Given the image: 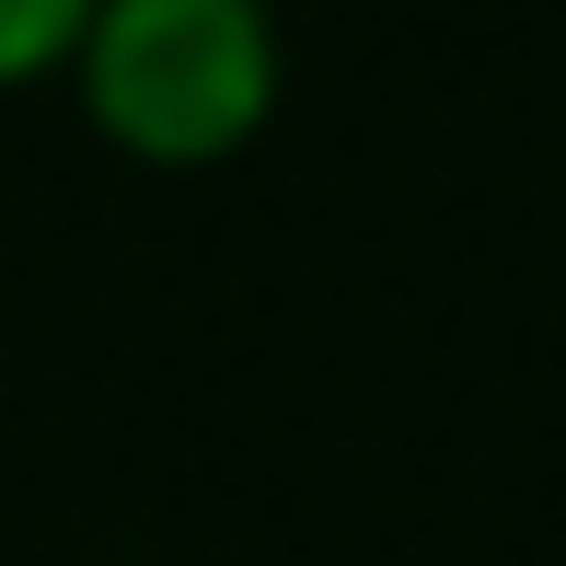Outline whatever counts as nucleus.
Listing matches in <instances>:
<instances>
[{"label": "nucleus", "instance_id": "nucleus-2", "mask_svg": "<svg viewBox=\"0 0 566 566\" xmlns=\"http://www.w3.org/2000/svg\"><path fill=\"white\" fill-rule=\"evenodd\" d=\"M82 23H93V0H0V93L70 70L82 59Z\"/></svg>", "mask_w": 566, "mask_h": 566}, {"label": "nucleus", "instance_id": "nucleus-1", "mask_svg": "<svg viewBox=\"0 0 566 566\" xmlns=\"http://www.w3.org/2000/svg\"><path fill=\"white\" fill-rule=\"evenodd\" d=\"M277 12L266 0H93L70 93L127 163H231L277 116Z\"/></svg>", "mask_w": 566, "mask_h": 566}]
</instances>
